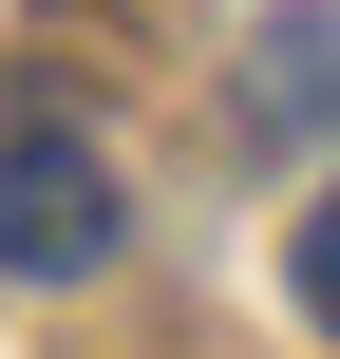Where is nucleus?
<instances>
[{
	"label": "nucleus",
	"instance_id": "1",
	"mask_svg": "<svg viewBox=\"0 0 340 359\" xmlns=\"http://www.w3.org/2000/svg\"><path fill=\"white\" fill-rule=\"evenodd\" d=\"M114 227H132L114 151H95L76 114H19V133H0V284H95Z\"/></svg>",
	"mask_w": 340,
	"mask_h": 359
},
{
	"label": "nucleus",
	"instance_id": "2",
	"mask_svg": "<svg viewBox=\"0 0 340 359\" xmlns=\"http://www.w3.org/2000/svg\"><path fill=\"white\" fill-rule=\"evenodd\" d=\"M284 284H303V322H322V341H340V189H322V227L284 246Z\"/></svg>",
	"mask_w": 340,
	"mask_h": 359
}]
</instances>
